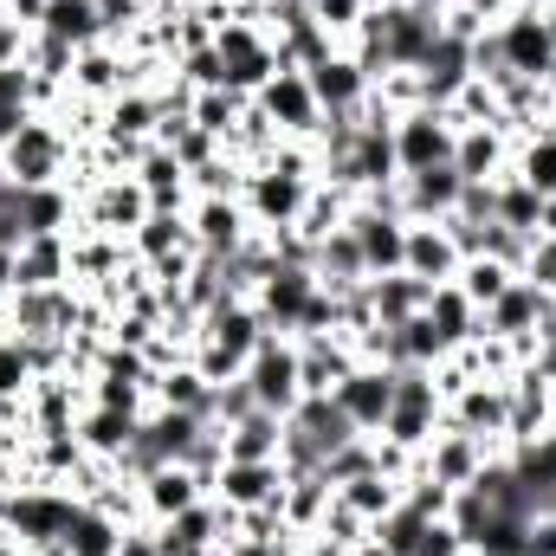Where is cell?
I'll use <instances>...</instances> for the list:
<instances>
[{"mask_svg": "<svg viewBox=\"0 0 556 556\" xmlns=\"http://www.w3.org/2000/svg\"><path fill=\"white\" fill-rule=\"evenodd\" d=\"M389 142H395V168L415 175V168H440L453 162V142H459V124L446 104H415L389 124Z\"/></svg>", "mask_w": 556, "mask_h": 556, "instance_id": "9c48e42d", "label": "cell"}, {"mask_svg": "<svg viewBox=\"0 0 556 556\" xmlns=\"http://www.w3.org/2000/svg\"><path fill=\"white\" fill-rule=\"evenodd\" d=\"M20 240H26V220H20V188L7 181V188H0V247L13 253Z\"/></svg>", "mask_w": 556, "mask_h": 556, "instance_id": "c3c4849f", "label": "cell"}, {"mask_svg": "<svg viewBox=\"0 0 556 556\" xmlns=\"http://www.w3.org/2000/svg\"><path fill=\"white\" fill-rule=\"evenodd\" d=\"M194 240H188V214H149L137 233H130V260L137 266H162V260H175V253H188Z\"/></svg>", "mask_w": 556, "mask_h": 556, "instance_id": "74e56055", "label": "cell"}, {"mask_svg": "<svg viewBox=\"0 0 556 556\" xmlns=\"http://www.w3.org/2000/svg\"><path fill=\"white\" fill-rule=\"evenodd\" d=\"M188 240H194L201 260H233L253 240V220L233 194H194L188 201Z\"/></svg>", "mask_w": 556, "mask_h": 556, "instance_id": "4fadbf2b", "label": "cell"}, {"mask_svg": "<svg viewBox=\"0 0 556 556\" xmlns=\"http://www.w3.org/2000/svg\"><path fill=\"white\" fill-rule=\"evenodd\" d=\"M304 78H311L324 117H356V111L369 104V72H363V59H356L350 46H337V52H324L317 65H304Z\"/></svg>", "mask_w": 556, "mask_h": 556, "instance_id": "2e32d148", "label": "cell"}, {"mask_svg": "<svg viewBox=\"0 0 556 556\" xmlns=\"http://www.w3.org/2000/svg\"><path fill=\"white\" fill-rule=\"evenodd\" d=\"M330 402L350 415V427H356V433H382L389 402H395V369H382V363H363V356H356V369L330 389Z\"/></svg>", "mask_w": 556, "mask_h": 556, "instance_id": "e0dca14e", "label": "cell"}, {"mask_svg": "<svg viewBox=\"0 0 556 556\" xmlns=\"http://www.w3.org/2000/svg\"><path fill=\"white\" fill-rule=\"evenodd\" d=\"M214 52H220V65H227V91H240V98H253V91H266L278 78V39L260 26V20H227L220 33H214Z\"/></svg>", "mask_w": 556, "mask_h": 556, "instance_id": "52a82bcc", "label": "cell"}, {"mask_svg": "<svg viewBox=\"0 0 556 556\" xmlns=\"http://www.w3.org/2000/svg\"><path fill=\"white\" fill-rule=\"evenodd\" d=\"M20 220H26V240L33 233H78V194L65 181L20 188Z\"/></svg>", "mask_w": 556, "mask_h": 556, "instance_id": "f1b7e54d", "label": "cell"}, {"mask_svg": "<svg viewBox=\"0 0 556 556\" xmlns=\"http://www.w3.org/2000/svg\"><path fill=\"white\" fill-rule=\"evenodd\" d=\"M124 531H130V525H117L104 505H91V498H85V505H78V518H72V531L59 538V551H65V556H117Z\"/></svg>", "mask_w": 556, "mask_h": 556, "instance_id": "8d00e7d4", "label": "cell"}, {"mask_svg": "<svg viewBox=\"0 0 556 556\" xmlns=\"http://www.w3.org/2000/svg\"><path fill=\"white\" fill-rule=\"evenodd\" d=\"M0 188H7V162H0Z\"/></svg>", "mask_w": 556, "mask_h": 556, "instance_id": "91938a15", "label": "cell"}, {"mask_svg": "<svg viewBox=\"0 0 556 556\" xmlns=\"http://www.w3.org/2000/svg\"><path fill=\"white\" fill-rule=\"evenodd\" d=\"M350 369H356V343L350 337H298V382H304V395H330Z\"/></svg>", "mask_w": 556, "mask_h": 556, "instance_id": "484cf974", "label": "cell"}, {"mask_svg": "<svg viewBox=\"0 0 556 556\" xmlns=\"http://www.w3.org/2000/svg\"><path fill=\"white\" fill-rule=\"evenodd\" d=\"M149 531H155V551L162 556H220V544L233 538V511H227L220 498H201V505H188L181 518L149 525Z\"/></svg>", "mask_w": 556, "mask_h": 556, "instance_id": "9a60e30c", "label": "cell"}, {"mask_svg": "<svg viewBox=\"0 0 556 556\" xmlns=\"http://www.w3.org/2000/svg\"><path fill=\"white\" fill-rule=\"evenodd\" d=\"M137 427H142V415H124V408H98V402H85V408H78V420H72L78 446H85L91 459H104V466H117V459L137 446Z\"/></svg>", "mask_w": 556, "mask_h": 556, "instance_id": "cb8c5ba5", "label": "cell"}, {"mask_svg": "<svg viewBox=\"0 0 556 556\" xmlns=\"http://www.w3.org/2000/svg\"><path fill=\"white\" fill-rule=\"evenodd\" d=\"M511 278H518V273H511L505 260H485V253H472V260H459V278H453V285H459V291H466V298L485 311V304H492V298H498Z\"/></svg>", "mask_w": 556, "mask_h": 556, "instance_id": "7bdbcfd3", "label": "cell"}, {"mask_svg": "<svg viewBox=\"0 0 556 556\" xmlns=\"http://www.w3.org/2000/svg\"><path fill=\"white\" fill-rule=\"evenodd\" d=\"M278 492H285V466L278 459H220L207 498H220L227 511H253V505H273Z\"/></svg>", "mask_w": 556, "mask_h": 556, "instance_id": "7402d4cb", "label": "cell"}, {"mask_svg": "<svg viewBox=\"0 0 556 556\" xmlns=\"http://www.w3.org/2000/svg\"><path fill=\"white\" fill-rule=\"evenodd\" d=\"M253 104L266 111V124L278 130V142H317L324 137V104L311 91V78L298 65H278V78L266 91H253Z\"/></svg>", "mask_w": 556, "mask_h": 556, "instance_id": "30bf717a", "label": "cell"}, {"mask_svg": "<svg viewBox=\"0 0 556 556\" xmlns=\"http://www.w3.org/2000/svg\"><path fill=\"white\" fill-rule=\"evenodd\" d=\"M317 298V273H311V260H273V273L253 285V311L266 317V330H298V317H304V304Z\"/></svg>", "mask_w": 556, "mask_h": 556, "instance_id": "5bb4252c", "label": "cell"}, {"mask_svg": "<svg viewBox=\"0 0 556 556\" xmlns=\"http://www.w3.org/2000/svg\"><path fill=\"white\" fill-rule=\"evenodd\" d=\"M466 78H472V46H459V39L440 33L433 52L420 59V98H427V104H453Z\"/></svg>", "mask_w": 556, "mask_h": 556, "instance_id": "83f0119b", "label": "cell"}, {"mask_svg": "<svg viewBox=\"0 0 556 556\" xmlns=\"http://www.w3.org/2000/svg\"><path fill=\"white\" fill-rule=\"evenodd\" d=\"M459 188H466V175H459L453 162H440V168H415V175L395 181V207H402V220H453Z\"/></svg>", "mask_w": 556, "mask_h": 556, "instance_id": "44dd1931", "label": "cell"}, {"mask_svg": "<svg viewBox=\"0 0 556 556\" xmlns=\"http://www.w3.org/2000/svg\"><path fill=\"white\" fill-rule=\"evenodd\" d=\"M0 20H7V0H0Z\"/></svg>", "mask_w": 556, "mask_h": 556, "instance_id": "94428289", "label": "cell"}, {"mask_svg": "<svg viewBox=\"0 0 556 556\" xmlns=\"http://www.w3.org/2000/svg\"><path fill=\"white\" fill-rule=\"evenodd\" d=\"M415 7H427V13H440V7H446V0H415Z\"/></svg>", "mask_w": 556, "mask_h": 556, "instance_id": "6f0895ef", "label": "cell"}, {"mask_svg": "<svg viewBox=\"0 0 556 556\" xmlns=\"http://www.w3.org/2000/svg\"><path fill=\"white\" fill-rule=\"evenodd\" d=\"M0 556H26L20 544H13V538H7V525H0Z\"/></svg>", "mask_w": 556, "mask_h": 556, "instance_id": "9f6ffc18", "label": "cell"}, {"mask_svg": "<svg viewBox=\"0 0 556 556\" xmlns=\"http://www.w3.org/2000/svg\"><path fill=\"white\" fill-rule=\"evenodd\" d=\"M39 382L33 343H20L13 330H0V408H26V389Z\"/></svg>", "mask_w": 556, "mask_h": 556, "instance_id": "ab89813d", "label": "cell"}, {"mask_svg": "<svg viewBox=\"0 0 556 556\" xmlns=\"http://www.w3.org/2000/svg\"><path fill=\"white\" fill-rule=\"evenodd\" d=\"M175 78H181L188 91H214V85H227V65H220L214 46H201V52H181V59H175Z\"/></svg>", "mask_w": 556, "mask_h": 556, "instance_id": "f6af8a7d", "label": "cell"}, {"mask_svg": "<svg viewBox=\"0 0 556 556\" xmlns=\"http://www.w3.org/2000/svg\"><path fill=\"white\" fill-rule=\"evenodd\" d=\"M278 446H285V415H266V408L220 427V459H278Z\"/></svg>", "mask_w": 556, "mask_h": 556, "instance_id": "1f68e13d", "label": "cell"}, {"mask_svg": "<svg viewBox=\"0 0 556 556\" xmlns=\"http://www.w3.org/2000/svg\"><path fill=\"white\" fill-rule=\"evenodd\" d=\"M285 556H337V551H324L317 538H298V544H291V551H285Z\"/></svg>", "mask_w": 556, "mask_h": 556, "instance_id": "f5cc1de1", "label": "cell"}, {"mask_svg": "<svg viewBox=\"0 0 556 556\" xmlns=\"http://www.w3.org/2000/svg\"><path fill=\"white\" fill-rule=\"evenodd\" d=\"M7 13H13L20 26H39V13H46V0H7Z\"/></svg>", "mask_w": 556, "mask_h": 556, "instance_id": "816d5d0a", "label": "cell"}, {"mask_svg": "<svg viewBox=\"0 0 556 556\" xmlns=\"http://www.w3.org/2000/svg\"><path fill=\"white\" fill-rule=\"evenodd\" d=\"M33 33H46V39H65L72 52H85V46L111 39V33H104V13H98V0H46V13H39V26H33Z\"/></svg>", "mask_w": 556, "mask_h": 556, "instance_id": "4dcf8cb0", "label": "cell"}, {"mask_svg": "<svg viewBox=\"0 0 556 556\" xmlns=\"http://www.w3.org/2000/svg\"><path fill=\"white\" fill-rule=\"evenodd\" d=\"M369 7H402V0H369Z\"/></svg>", "mask_w": 556, "mask_h": 556, "instance_id": "680465c9", "label": "cell"}, {"mask_svg": "<svg viewBox=\"0 0 556 556\" xmlns=\"http://www.w3.org/2000/svg\"><path fill=\"white\" fill-rule=\"evenodd\" d=\"M350 440H356V427H350V415H343L330 395H304V402L285 415L278 466H285V472H324V459H330L337 446H350Z\"/></svg>", "mask_w": 556, "mask_h": 556, "instance_id": "5b68a950", "label": "cell"}, {"mask_svg": "<svg viewBox=\"0 0 556 556\" xmlns=\"http://www.w3.org/2000/svg\"><path fill=\"white\" fill-rule=\"evenodd\" d=\"M485 440H472V433H459V427H440L427 446L415 453V472L427 479H440V485H453V492H466L472 479H479V466H485Z\"/></svg>", "mask_w": 556, "mask_h": 556, "instance_id": "d6986e66", "label": "cell"}, {"mask_svg": "<svg viewBox=\"0 0 556 556\" xmlns=\"http://www.w3.org/2000/svg\"><path fill=\"white\" fill-rule=\"evenodd\" d=\"M440 427H446V395H440L433 369H395V402H389V420H382L376 440L415 459Z\"/></svg>", "mask_w": 556, "mask_h": 556, "instance_id": "8992f818", "label": "cell"}, {"mask_svg": "<svg viewBox=\"0 0 556 556\" xmlns=\"http://www.w3.org/2000/svg\"><path fill=\"white\" fill-rule=\"evenodd\" d=\"M446 427L485 440L492 453H511L505 446V427H511V382H492V376H472L446 395Z\"/></svg>", "mask_w": 556, "mask_h": 556, "instance_id": "8fae6325", "label": "cell"}, {"mask_svg": "<svg viewBox=\"0 0 556 556\" xmlns=\"http://www.w3.org/2000/svg\"><path fill=\"white\" fill-rule=\"evenodd\" d=\"M518 278H531L538 291H551L556 298V233H538V240H531V253H525Z\"/></svg>", "mask_w": 556, "mask_h": 556, "instance_id": "bcb514c9", "label": "cell"}, {"mask_svg": "<svg viewBox=\"0 0 556 556\" xmlns=\"http://www.w3.org/2000/svg\"><path fill=\"white\" fill-rule=\"evenodd\" d=\"M511 149H518V142L505 137L498 124H466L459 142H453V168H459L466 181H498V175L511 168Z\"/></svg>", "mask_w": 556, "mask_h": 556, "instance_id": "4316f807", "label": "cell"}, {"mask_svg": "<svg viewBox=\"0 0 556 556\" xmlns=\"http://www.w3.org/2000/svg\"><path fill=\"white\" fill-rule=\"evenodd\" d=\"M78 492L72 485H52V479H26V485H7V505H0V525H7V538L20 544L26 556L52 551L65 531H72V518H78Z\"/></svg>", "mask_w": 556, "mask_h": 556, "instance_id": "7a4b0ae2", "label": "cell"}, {"mask_svg": "<svg viewBox=\"0 0 556 556\" xmlns=\"http://www.w3.org/2000/svg\"><path fill=\"white\" fill-rule=\"evenodd\" d=\"M337 498H343V505H350V511H356L369 531H376V525H382V518L402 505V479H395V472H382V466H369V472L343 479V485H337Z\"/></svg>", "mask_w": 556, "mask_h": 556, "instance_id": "836d02e7", "label": "cell"}, {"mask_svg": "<svg viewBox=\"0 0 556 556\" xmlns=\"http://www.w3.org/2000/svg\"><path fill=\"white\" fill-rule=\"evenodd\" d=\"M285 551H291V544H273V538H240V531L220 544V556H285Z\"/></svg>", "mask_w": 556, "mask_h": 556, "instance_id": "681fc988", "label": "cell"}, {"mask_svg": "<svg viewBox=\"0 0 556 556\" xmlns=\"http://www.w3.org/2000/svg\"><path fill=\"white\" fill-rule=\"evenodd\" d=\"M201 498H207V479H201L194 466H181V459H168V466H155V472L137 479L142 525H168V518H181V511L201 505Z\"/></svg>", "mask_w": 556, "mask_h": 556, "instance_id": "ac0fdd59", "label": "cell"}, {"mask_svg": "<svg viewBox=\"0 0 556 556\" xmlns=\"http://www.w3.org/2000/svg\"><path fill=\"white\" fill-rule=\"evenodd\" d=\"M511 168L551 201L556 194V130H531V137H518V149H511Z\"/></svg>", "mask_w": 556, "mask_h": 556, "instance_id": "60d3db41", "label": "cell"}, {"mask_svg": "<svg viewBox=\"0 0 556 556\" xmlns=\"http://www.w3.org/2000/svg\"><path fill=\"white\" fill-rule=\"evenodd\" d=\"M149 214H155V207H149V194H142L137 175H104V181H91V188L78 194V227H85V233H117V240H130Z\"/></svg>", "mask_w": 556, "mask_h": 556, "instance_id": "7c38bea8", "label": "cell"}, {"mask_svg": "<svg viewBox=\"0 0 556 556\" xmlns=\"http://www.w3.org/2000/svg\"><path fill=\"white\" fill-rule=\"evenodd\" d=\"M363 291H369L376 324L395 330V324H408L415 311H427V291H433V285H420V278H408V273H389V278H363Z\"/></svg>", "mask_w": 556, "mask_h": 556, "instance_id": "e575fe53", "label": "cell"}, {"mask_svg": "<svg viewBox=\"0 0 556 556\" xmlns=\"http://www.w3.org/2000/svg\"><path fill=\"white\" fill-rule=\"evenodd\" d=\"M459 247L446 233V220H408V253H402V273L420 285H453L459 278Z\"/></svg>", "mask_w": 556, "mask_h": 556, "instance_id": "603a6c76", "label": "cell"}, {"mask_svg": "<svg viewBox=\"0 0 556 556\" xmlns=\"http://www.w3.org/2000/svg\"><path fill=\"white\" fill-rule=\"evenodd\" d=\"M0 162H7V181H13V188H46V181H65V175H72L78 137H72L52 111H33L13 137L0 142Z\"/></svg>", "mask_w": 556, "mask_h": 556, "instance_id": "3957f363", "label": "cell"}, {"mask_svg": "<svg viewBox=\"0 0 556 556\" xmlns=\"http://www.w3.org/2000/svg\"><path fill=\"white\" fill-rule=\"evenodd\" d=\"M311 20H317L337 46H350V39L363 33V20H369V0H311Z\"/></svg>", "mask_w": 556, "mask_h": 556, "instance_id": "ee69618b", "label": "cell"}, {"mask_svg": "<svg viewBox=\"0 0 556 556\" xmlns=\"http://www.w3.org/2000/svg\"><path fill=\"white\" fill-rule=\"evenodd\" d=\"M13 291H33V285H72V233H33L13 247Z\"/></svg>", "mask_w": 556, "mask_h": 556, "instance_id": "d4e9b609", "label": "cell"}, {"mask_svg": "<svg viewBox=\"0 0 556 556\" xmlns=\"http://www.w3.org/2000/svg\"><path fill=\"white\" fill-rule=\"evenodd\" d=\"M544 304H551V291H538L531 278H511L479 317H485V330L479 337H498V343H531L538 337V324H544Z\"/></svg>", "mask_w": 556, "mask_h": 556, "instance_id": "ffe728a7", "label": "cell"}, {"mask_svg": "<svg viewBox=\"0 0 556 556\" xmlns=\"http://www.w3.org/2000/svg\"><path fill=\"white\" fill-rule=\"evenodd\" d=\"M117 556H162V551H155V531H149V525H130V531H124V544H117Z\"/></svg>", "mask_w": 556, "mask_h": 556, "instance_id": "f907efd6", "label": "cell"}, {"mask_svg": "<svg viewBox=\"0 0 556 556\" xmlns=\"http://www.w3.org/2000/svg\"><path fill=\"white\" fill-rule=\"evenodd\" d=\"M247 395H253V408H266V415H291L298 402H304V382H298V337H285V330H266L260 337V350L247 356Z\"/></svg>", "mask_w": 556, "mask_h": 556, "instance_id": "ba28073f", "label": "cell"}, {"mask_svg": "<svg viewBox=\"0 0 556 556\" xmlns=\"http://www.w3.org/2000/svg\"><path fill=\"white\" fill-rule=\"evenodd\" d=\"M33 111H39V78H33L26 65H7V72H0V142L13 137Z\"/></svg>", "mask_w": 556, "mask_h": 556, "instance_id": "b9f144b4", "label": "cell"}, {"mask_svg": "<svg viewBox=\"0 0 556 556\" xmlns=\"http://www.w3.org/2000/svg\"><path fill=\"white\" fill-rule=\"evenodd\" d=\"M260 337H266V317L253 311V298H220L207 317H201V330H194V343H188V363L220 389V382H240L247 376V356L260 350Z\"/></svg>", "mask_w": 556, "mask_h": 556, "instance_id": "6da1fadb", "label": "cell"}, {"mask_svg": "<svg viewBox=\"0 0 556 556\" xmlns=\"http://www.w3.org/2000/svg\"><path fill=\"white\" fill-rule=\"evenodd\" d=\"M538 233H556V194L544 201V220H538Z\"/></svg>", "mask_w": 556, "mask_h": 556, "instance_id": "11a10c76", "label": "cell"}, {"mask_svg": "<svg viewBox=\"0 0 556 556\" xmlns=\"http://www.w3.org/2000/svg\"><path fill=\"white\" fill-rule=\"evenodd\" d=\"M343 556H395V551H389V544H382V538H363V544H356V551H343Z\"/></svg>", "mask_w": 556, "mask_h": 556, "instance_id": "db71d44e", "label": "cell"}, {"mask_svg": "<svg viewBox=\"0 0 556 556\" xmlns=\"http://www.w3.org/2000/svg\"><path fill=\"white\" fill-rule=\"evenodd\" d=\"M247 104H253V98H240V91L214 85V91H194V98H188V124H194V130H207V137H220V142H227L233 130H240Z\"/></svg>", "mask_w": 556, "mask_h": 556, "instance_id": "f35d334b", "label": "cell"}, {"mask_svg": "<svg viewBox=\"0 0 556 556\" xmlns=\"http://www.w3.org/2000/svg\"><path fill=\"white\" fill-rule=\"evenodd\" d=\"M427 324L440 330V343H446V350H466V343L485 330L479 304H472L459 285H433V291H427Z\"/></svg>", "mask_w": 556, "mask_h": 556, "instance_id": "f546056e", "label": "cell"}, {"mask_svg": "<svg viewBox=\"0 0 556 556\" xmlns=\"http://www.w3.org/2000/svg\"><path fill=\"white\" fill-rule=\"evenodd\" d=\"M492 52H498V72L511 78H538L551 72L556 59V0H518L492 20Z\"/></svg>", "mask_w": 556, "mask_h": 556, "instance_id": "277c9868", "label": "cell"}, {"mask_svg": "<svg viewBox=\"0 0 556 556\" xmlns=\"http://www.w3.org/2000/svg\"><path fill=\"white\" fill-rule=\"evenodd\" d=\"M311 273H317V285L324 291H350V285H363V253H356V233L350 227H337L330 240H317L311 247Z\"/></svg>", "mask_w": 556, "mask_h": 556, "instance_id": "d590c367", "label": "cell"}, {"mask_svg": "<svg viewBox=\"0 0 556 556\" xmlns=\"http://www.w3.org/2000/svg\"><path fill=\"white\" fill-rule=\"evenodd\" d=\"M26 46H33V26H20L13 13L0 20V72L7 65H26Z\"/></svg>", "mask_w": 556, "mask_h": 556, "instance_id": "7dc6e473", "label": "cell"}, {"mask_svg": "<svg viewBox=\"0 0 556 556\" xmlns=\"http://www.w3.org/2000/svg\"><path fill=\"white\" fill-rule=\"evenodd\" d=\"M492 220L498 227H511V233H525V240H538V220H544V194L518 175V168H505L498 181H492Z\"/></svg>", "mask_w": 556, "mask_h": 556, "instance_id": "d6a6232c", "label": "cell"}]
</instances>
